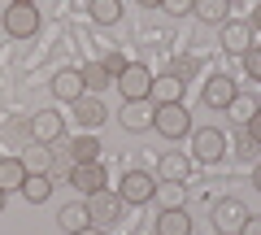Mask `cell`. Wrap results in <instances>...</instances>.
I'll list each match as a JSON object with an SVG mask.
<instances>
[{"label": "cell", "instance_id": "cell-1", "mask_svg": "<svg viewBox=\"0 0 261 235\" xmlns=\"http://www.w3.org/2000/svg\"><path fill=\"white\" fill-rule=\"evenodd\" d=\"M122 209H126V200L118 196V192H109V188H100V192H92L87 196V218H92V226H113L122 218Z\"/></svg>", "mask_w": 261, "mask_h": 235}, {"label": "cell", "instance_id": "cell-2", "mask_svg": "<svg viewBox=\"0 0 261 235\" xmlns=\"http://www.w3.org/2000/svg\"><path fill=\"white\" fill-rule=\"evenodd\" d=\"M152 126H157L166 140H183L187 131H192V113L183 109V105H157V113H152Z\"/></svg>", "mask_w": 261, "mask_h": 235}, {"label": "cell", "instance_id": "cell-3", "mask_svg": "<svg viewBox=\"0 0 261 235\" xmlns=\"http://www.w3.org/2000/svg\"><path fill=\"white\" fill-rule=\"evenodd\" d=\"M113 87H118L126 100H148V92H152V70L140 66V61H130V66L118 74V83H113Z\"/></svg>", "mask_w": 261, "mask_h": 235}, {"label": "cell", "instance_id": "cell-4", "mask_svg": "<svg viewBox=\"0 0 261 235\" xmlns=\"http://www.w3.org/2000/svg\"><path fill=\"white\" fill-rule=\"evenodd\" d=\"M118 196L126 200V205H148V200L157 196V183H152V174H144V170H130V174H122Z\"/></svg>", "mask_w": 261, "mask_h": 235}, {"label": "cell", "instance_id": "cell-5", "mask_svg": "<svg viewBox=\"0 0 261 235\" xmlns=\"http://www.w3.org/2000/svg\"><path fill=\"white\" fill-rule=\"evenodd\" d=\"M5 31H9L13 39H31V35L39 31L35 5H9V9H5Z\"/></svg>", "mask_w": 261, "mask_h": 235}, {"label": "cell", "instance_id": "cell-6", "mask_svg": "<svg viewBox=\"0 0 261 235\" xmlns=\"http://www.w3.org/2000/svg\"><path fill=\"white\" fill-rule=\"evenodd\" d=\"M244 218H248V209H244V200H218L214 205V226L222 235H240V226H244Z\"/></svg>", "mask_w": 261, "mask_h": 235}, {"label": "cell", "instance_id": "cell-7", "mask_svg": "<svg viewBox=\"0 0 261 235\" xmlns=\"http://www.w3.org/2000/svg\"><path fill=\"white\" fill-rule=\"evenodd\" d=\"M27 122H31V140H39V144L61 140V131H65V118H61V113H53V109H39L35 118H27Z\"/></svg>", "mask_w": 261, "mask_h": 235}, {"label": "cell", "instance_id": "cell-8", "mask_svg": "<svg viewBox=\"0 0 261 235\" xmlns=\"http://www.w3.org/2000/svg\"><path fill=\"white\" fill-rule=\"evenodd\" d=\"M235 96H240V83H235L231 74H214L205 83V105H209V109H226Z\"/></svg>", "mask_w": 261, "mask_h": 235}, {"label": "cell", "instance_id": "cell-9", "mask_svg": "<svg viewBox=\"0 0 261 235\" xmlns=\"http://www.w3.org/2000/svg\"><path fill=\"white\" fill-rule=\"evenodd\" d=\"M152 113H157V105L152 100H126L118 113V122L126 126V131H148L152 126Z\"/></svg>", "mask_w": 261, "mask_h": 235}, {"label": "cell", "instance_id": "cell-10", "mask_svg": "<svg viewBox=\"0 0 261 235\" xmlns=\"http://www.w3.org/2000/svg\"><path fill=\"white\" fill-rule=\"evenodd\" d=\"M192 152H196L200 161H218V157L226 152V135L214 131V126H205V131H196V135H192Z\"/></svg>", "mask_w": 261, "mask_h": 235}, {"label": "cell", "instance_id": "cell-11", "mask_svg": "<svg viewBox=\"0 0 261 235\" xmlns=\"http://www.w3.org/2000/svg\"><path fill=\"white\" fill-rule=\"evenodd\" d=\"M53 96H57V100H70V105H74L79 96H87L83 70H61V74L53 79Z\"/></svg>", "mask_w": 261, "mask_h": 235}, {"label": "cell", "instance_id": "cell-12", "mask_svg": "<svg viewBox=\"0 0 261 235\" xmlns=\"http://www.w3.org/2000/svg\"><path fill=\"white\" fill-rule=\"evenodd\" d=\"M105 118H109V109H105L100 96H79V100H74V122H79V126L92 131V126H100Z\"/></svg>", "mask_w": 261, "mask_h": 235}, {"label": "cell", "instance_id": "cell-13", "mask_svg": "<svg viewBox=\"0 0 261 235\" xmlns=\"http://www.w3.org/2000/svg\"><path fill=\"white\" fill-rule=\"evenodd\" d=\"M70 183H74L83 196H92V192L105 188V166L100 161H87V166H74V174H70Z\"/></svg>", "mask_w": 261, "mask_h": 235}, {"label": "cell", "instance_id": "cell-14", "mask_svg": "<svg viewBox=\"0 0 261 235\" xmlns=\"http://www.w3.org/2000/svg\"><path fill=\"white\" fill-rule=\"evenodd\" d=\"M222 48H226V53H235V57L248 53V48H252L248 22H222Z\"/></svg>", "mask_w": 261, "mask_h": 235}, {"label": "cell", "instance_id": "cell-15", "mask_svg": "<svg viewBox=\"0 0 261 235\" xmlns=\"http://www.w3.org/2000/svg\"><path fill=\"white\" fill-rule=\"evenodd\" d=\"M27 161L22 157H0V192H22V183H27Z\"/></svg>", "mask_w": 261, "mask_h": 235}, {"label": "cell", "instance_id": "cell-16", "mask_svg": "<svg viewBox=\"0 0 261 235\" xmlns=\"http://www.w3.org/2000/svg\"><path fill=\"white\" fill-rule=\"evenodd\" d=\"M183 87H187V83H178L174 74H161V79H152L148 100H152V105H174V100H183Z\"/></svg>", "mask_w": 261, "mask_h": 235}, {"label": "cell", "instance_id": "cell-17", "mask_svg": "<svg viewBox=\"0 0 261 235\" xmlns=\"http://www.w3.org/2000/svg\"><path fill=\"white\" fill-rule=\"evenodd\" d=\"M157 235H192L187 209H161L157 214Z\"/></svg>", "mask_w": 261, "mask_h": 235}, {"label": "cell", "instance_id": "cell-18", "mask_svg": "<svg viewBox=\"0 0 261 235\" xmlns=\"http://www.w3.org/2000/svg\"><path fill=\"white\" fill-rule=\"evenodd\" d=\"M100 140L96 135H79V140H70V161L74 166H87V161H100Z\"/></svg>", "mask_w": 261, "mask_h": 235}, {"label": "cell", "instance_id": "cell-19", "mask_svg": "<svg viewBox=\"0 0 261 235\" xmlns=\"http://www.w3.org/2000/svg\"><path fill=\"white\" fill-rule=\"evenodd\" d=\"M187 174H192V161H187L183 152H166V157H161V179L166 183H183Z\"/></svg>", "mask_w": 261, "mask_h": 235}, {"label": "cell", "instance_id": "cell-20", "mask_svg": "<svg viewBox=\"0 0 261 235\" xmlns=\"http://www.w3.org/2000/svg\"><path fill=\"white\" fill-rule=\"evenodd\" d=\"M57 226H61L65 235L83 231V226H92V218H87V205H65L61 214H57Z\"/></svg>", "mask_w": 261, "mask_h": 235}, {"label": "cell", "instance_id": "cell-21", "mask_svg": "<svg viewBox=\"0 0 261 235\" xmlns=\"http://www.w3.org/2000/svg\"><path fill=\"white\" fill-rule=\"evenodd\" d=\"M27 170L31 174H48V170H53V152H48V144H39V140H31L27 144Z\"/></svg>", "mask_w": 261, "mask_h": 235}, {"label": "cell", "instance_id": "cell-22", "mask_svg": "<svg viewBox=\"0 0 261 235\" xmlns=\"http://www.w3.org/2000/svg\"><path fill=\"white\" fill-rule=\"evenodd\" d=\"M87 13H92V22H100V27H113V22L122 18V0H87Z\"/></svg>", "mask_w": 261, "mask_h": 235}, {"label": "cell", "instance_id": "cell-23", "mask_svg": "<svg viewBox=\"0 0 261 235\" xmlns=\"http://www.w3.org/2000/svg\"><path fill=\"white\" fill-rule=\"evenodd\" d=\"M22 196H27L31 205H44V200L53 196V179H48V174H27V183H22Z\"/></svg>", "mask_w": 261, "mask_h": 235}, {"label": "cell", "instance_id": "cell-24", "mask_svg": "<svg viewBox=\"0 0 261 235\" xmlns=\"http://www.w3.org/2000/svg\"><path fill=\"white\" fill-rule=\"evenodd\" d=\"M192 13L200 22H222L226 18V0H192Z\"/></svg>", "mask_w": 261, "mask_h": 235}, {"label": "cell", "instance_id": "cell-25", "mask_svg": "<svg viewBox=\"0 0 261 235\" xmlns=\"http://www.w3.org/2000/svg\"><path fill=\"white\" fill-rule=\"evenodd\" d=\"M83 83L92 87V92H105V87H113V74L100 66V61H92V66H83Z\"/></svg>", "mask_w": 261, "mask_h": 235}, {"label": "cell", "instance_id": "cell-26", "mask_svg": "<svg viewBox=\"0 0 261 235\" xmlns=\"http://www.w3.org/2000/svg\"><path fill=\"white\" fill-rule=\"evenodd\" d=\"M226 109H231V118H235V122H244V126H248V118L257 113V100H252V96H235V100L226 105Z\"/></svg>", "mask_w": 261, "mask_h": 235}, {"label": "cell", "instance_id": "cell-27", "mask_svg": "<svg viewBox=\"0 0 261 235\" xmlns=\"http://www.w3.org/2000/svg\"><path fill=\"white\" fill-rule=\"evenodd\" d=\"M157 200H161V209H183V188H178V183H161Z\"/></svg>", "mask_w": 261, "mask_h": 235}, {"label": "cell", "instance_id": "cell-28", "mask_svg": "<svg viewBox=\"0 0 261 235\" xmlns=\"http://www.w3.org/2000/svg\"><path fill=\"white\" fill-rule=\"evenodd\" d=\"M170 74H174L178 83H187V79L196 74V61H192V57H178V61H170Z\"/></svg>", "mask_w": 261, "mask_h": 235}, {"label": "cell", "instance_id": "cell-29", "mask_svg": "<svg viewBox=\"0 0 261 235\" xmlns=\"http://www.w3.org/2000/svg\"><path fill=\"white\" fill-rule=\"evenodd\" d=\"M100 66L109 70V74H113V83H118V74H122V70L130 66V61H126V57H122V53H105V61H100Z\"/></svg>", "mask_w": 261, "mask_h": 235}, {"label": "cell", "instance_id": "cell-30", "mask_svg": "<svg viewBox=\"0 0 261 235\" xmlns=\"http://www.w3.org/2000/svg\"><path fill=\"white\" fill-rule=\"evenodd\" d=\"M244 70L261 83V48H248V53H244Z\"/></svg>", "mask_w": 261, "mask_h": 235}, {"label": "cell", "instance_id": "cell-31", "mask_svg": "<svg viewBox=\"0 0 261 235\" xmlns=\"http://www.w3.org/2000/svg\"><path fill=\"white\" fill-rule=\"evenodd\" d=\"M244 131H248V140H252V144H261V109L248 118V126H244Z\"/></svg>", "mask_w": 261, "mask_h": 235}, {"label": "cell", "instance_id": "cell-32", "mask_svg": "<svg viewBox=\"0 0 261 235\" xmlns=\"http://www.w3.org/2000/svg\"><path fill=\"white\" fill-rule=\"evenodd\" d=\"M240 235H261V214H248V218H244Z\"/></svg>", "mask_w": 261, "mask_h": 235}, {"label": "cell", "instance_id": "cell-33", "mask_svg": "<svg viewBox=\"0 0 261 235\" xmlns=\"http://www.w3.org/2000/svg\"><path fill=\"white\" fill-rule=\"evenodd\" d=\"M166 13H192V0H161Z\"/></svg>", "mask_w": 261, "mask_h": 235}, {"label": "cell", "instance_id": "cell-34", "mask_svg": "<svg viewBox=\"0 0 261 235\" xmlns=\"http://www.w3.org/2000/svg\"><path fill=\"white\" fill-rule=\"evenodd\" d=\"M248 31H261V5H257V9L248 13Z\"/></svg>", "mask_w": 261, "mask_h": 235}, {"label": "cell", "instance_id": "cell-35", "mask_svg": "<svg viewBox=\"0 0 261 235\" xmlns=\"http://www.w3.org/2000/svg\"><path fill=\"white\" fill-rule=\"evenodd\" d=\"M74 235H105L100 226H83V231H74Z\"/></svg>", "mask_w": 261, "mask_h": 235}, {"label": "cell", "instance_id": "cell-36", "mask_svg": "<svg viewBox=\"0 0 261 235\" xmlns=\"http://www.w3.org/2000/svg\"><path fill=\"white\" fill-rule=\"evenodd\" d=\"M252 188H257V192H261V166H257V170H252Z\"/></svg>", "mask_w": 261, "mask_h": 235}, {"label": "cell", "instance_id": "cell-37", "mask_svg": "<svg viewBox=\"0 0 261 235\" xmlns=\"http://www.w3.org/2000/svg\"><path fill=\"white\" fill-rule=\"evenodd\" d=\"M140 5L144 9H161V0H140Z\"/></svg>", "mask_w": 261, "mask_h": 235}, {"label": "cell", "instance_id": "cell-38", "mask_svg": "<svg viewBox=\"0 0 261 235\" xmlns=\"http://www.w3.org/2000/svg\"><path fill=\"white\" fill-rule=\"evenodd\" d=\"M5 200H9V192H0V209H5Z\"/></svg>", "mask_w": 261, "mask_h": 235}, {"label": "cell", "instance_id": "cell-39", "mask_svg": "<svg viewBox=\"0 0 261 235\" xmlns=\"http://www.w3.org/2000/svg\"><path fill=\"white\" fill-rule=\"evenodd\" d=\"M9 5H35V0H9Z\"/></svg>", "mask_w": 261, "mask_h": 235}, {"label": "cell", "instance_id": "cell-40", "mask_svg": "<svg viewBox=\"0 0 261 235\" xmlns=\"http://www.w3.org/2000/svg\"><path fill=\"white\" fill-rule=\"evenodd\" d=\"M226 5H231V0H226Z\"/></svg>", "mask_w": 261, "mask_h": 235}]
</instances>
